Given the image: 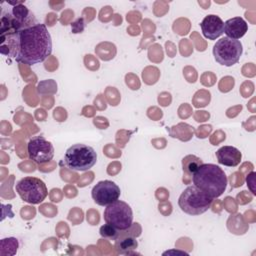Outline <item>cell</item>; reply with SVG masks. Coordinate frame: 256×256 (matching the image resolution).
<instances>
[{"label": "cell", "mask_w": 256, "mask_h": 256, "mask_svg": "<svg viewBox=\"0 0 256 256\" xmlns=\"http://www.w3.org/2000/svg\"><path fill=\"white\" fill-rule=\"evenodd\" d=\"M1 54L33 65L43 62L52 53V38L45 24L36 23L18 32L1 33Z\"/></svg>", "instance_id": "1"}, {"label": "cell", "mask_w": 256, "mask_h": 256, "mask_svg": "<svg viewBox=\"0 0 256 256\" xmlns=\"http://www.w3.org/2000/svg\"><path fill=\"white\" fill-rule=\"evenodd\" d=\"M213 200L195 185H190L179 196L178 205L188 215H200L211 207Z\"/></svg>", "instance_id": "4"}, {"label": "cell", "mask_w": 256, "mask_h": 256, "mask_svg": "<svg viewBox=\"0 0 256 256\" xmlns=\"http://www.w3.org/2000/svg\"><path fill=\"white\" fill-rule=\"evenodd\" d=\"M203 164L202 160L195 155H187L182 159L183 171L189 175H193L197 169Z\"/></svg>", "instance_id": "14"}, {"label": "cell", "mask_w": 256, "mask_h": 256, "mask_svg": "<svg viewBox=\"0 0 256 256\" xmlns=\"http://www.w3.org/2000/svg\"><path fill=\"white\" fill-rule=\"evenodd\" d=\"M177 253V254H181V255H188V253H186V252H182V251H174V250H170V251H166V252H164L163 253V255H167V254H171V253Z\"/></svg>", "instance_id": "17"}, {"label": "cell", "mask_w": 256, "mask_h": 256, "mask_svg": "<svg viewBox=\"0 0 256 256\" xmlns=\"http://www.w3.org/2000/svg\"><path fill=\"white\" fill-rule=\"evenodd\" d=\"M96 162V151L91 146L77 143L66 150L62 164L73 171H87L92 168Z\"/></svg>", "instance_id": "3"}, {"label": "cell", "mask_w": 256, "mask_h": 256, "mask_svg": "<svg viewBox=\"0 0 256 256\" xmlns=\"http://www.w3.org/2000/svg\"><path fill=\"white\" fill-rule=\"evenodd\" d=\"M243 53V47L239 40L223 37L213 46V56L217 63L230 67L238 63Z\"/></svg>", "instance_id": "7"}, {"label": "cell", "mask_w": 256, "mask_h": 256, "mask_svg": "<svg viewBox=\"0 0 256 256\" xmlns=\"http://www.w3.org/2000/svg\"><path fill=\"white\" fill-rule=\"evenodd\" d=\"M115 248L120 254H130L138 247V242L134 236L120 235L115 239Z\"/></svg>", "instance_id": "13"}, {"label": "cell", "mask_w": 256, "mask_h": 256, "mask_svg": "<svg viewBox=\"0 0 256 256\" xmlns=\"http://www.w3.org/2000/svg\"><path fill=\"white\" fill-rule=\"evenodd\" d=\"M103 217L106 223L119 231H126L133 224V212L130 205L119 199L106 206Z\"/></svg>", "instance_id": "6"}, {"label": "cell", "mask_w": 256, "mask_h": 256, "mask_svg": "<svg viewBox=\"0 0 256 256\" xmlns=\"http://www.w3.org/2000/svg\"><path fill=\"white\" fill-rule=\"evenodd\" d=\"M29 158L37 164H44L52 160L54 156L53 144L43 136L31 138L27 144Z\"/></svg>", "instance_id": "8"}, {"label": "cell", "mask_w": 256, "mask_h": 256, "mask_svg": "<svg viewBox=\"0 0 256 256\" xmlns=\"http://www.w3.org/2000/svg\"><path fill=\"white\" fill-rule=\"evenodd\" d=\"M118 229H116L114 226L106 223L104 225H102L100 227V230H99V233L102 237L104 238H109V239H113L115 240L117 237H118Z\"/></svg>", "instance_id": "15"}, {"label": "cell", "mask_w": 256, "mask_h": 256, "mask_svg": "<svg viewBox=\"0 0 256 256\" xmlns=\"http://www.w3.org/2000/svg\"><path fill=\"white\" fill-rule=\"evenodd\" d=\"M254 176H255V172L253 173V175H252V177H251V179H252V180L250 181V180H249V178L247 177V178H246V182H247V185H250V186H251V191H252V193L255 195V190L252 188L253 184L255 183V181H254Z\"/></svg>", "instance_id": "16"}, {"label": "cell", "mask_w": 256, "mask_h": 256, "mask_svg": "<svg viewBox=\"0 0 256 256\" xmlns=\"http://www.w3.org/2000/svg\"><path fill=\"white\" fill-rule=\"evenodd\" d=\"M192 181L193 185L213 199L220 197L228 184L223 169L212 163H203L192 175Z\"/></svg>", "instance_id": "2"}, {"label": "cell", "mask_w": 256, "mask_h": 256, "mask_svg": "<svg viewBox=\"0 0 256 256\" xmlns=\"http://www.w3.org/2000/svg\"><path fill=\"white\" fill-rule=\"evenodd\" d=\"M202 34L209 40H216L223 34L224 22L223 20L214 14H209L204 17L200 23Z\"/></svg>", "instance_id": "10"}, {"label": "cell", "mask_w": 256, "mask_h": 256, "mask_svg": "<svg viewBox=\"0 0 256 256\" xmlns=\"http://www.w3.org/2000/svg\"><path fill=\"white\" fill-rule=\"evenodd\" d=\"M248 30V24L242 17H233L224 22L223 32L226 37L238 40L243 37Z\"/></svg>", "instance_id": "12"}, {"label": "cell", "mask_w": 256, "mask_h": 256, "mask_svg": "<svg viewBox=\"0 0 256 256\" xmlns=\"http://www.w3.org/2000/svg\"><path fill=\"white\" fill-rule=\"evenodd\" d=\"M15 190L23 201L30 204H40L48 195L46 184L41 179L32 176L20 179L15 185Z\"/></svg>", "instance_id": "5"}, {"label": "cell", "mask_w": 256, "mask_h": 256, "mask_svg": "<svg viewBox=\"0 0 256 256\" xmlns=\"http://www.w3.org/2000/svg\"><path fill=\"white\" fill-rule=\"evenodd\" d=\"M120 187L113 181L102 180L99 181L92 189L91 196L94 202L100 206H107L120 197Z\"/></svg>", "instance_id": "9"}, {"label": "cell", "mask_w": 256, "mask_h": 256, "mask_svg": "<svg viewBox=\"0 0 256 256\" xmlns=\"http://www.w3.org/2000/svg\"><path fill=\"white\" fill-rule=\"evenodd\" d=\"M216 157L219 164L227 167H235L240 164L242 154L236 147L223 146L216 151Z\"/></svg>", "instance_id": "11"}]
</instances>
